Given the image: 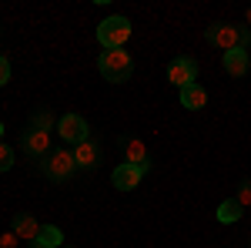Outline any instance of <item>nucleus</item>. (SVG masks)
I'll list each match as a JSON object with an SVG mask.
<instances>
[{
	"instance_id": "nucleus-1",
	"label": "nucleus",
	"mask_w": 251,
	"mask_h": 248,
	"mask_svg": "<svg viewBox=\"0 0 251 248\" xmlns=\"http://www.w3.org/2000/svg\"><path fill=\"white\" fill-rule=\"evenodd\" d=\"M208 40H211L218 51H248L251 30L248 27H238V24H211L208 27Z\"/></svg>"
},
{
	"instance_id": "nucleus-2",
	"label": "nucleus",
	"mask_w": 251,
	"mask_h": 248,
	"mask_svg": "<svg viewBox=\"0 0 251 248\" xmlns=\"http://www.w3.org/2000/svg\"><path fill=\"white\" fill-rule=\"evenodd\" d=\"M97 67H100V77L104 81H111V84H121V81H127L131 71H134V60L131 54L121 47V51H104L100 60H97Z\"/></svg>"
},
{
	"instance_id": "nucleus-3",
	"label": "nucleus",
	"mask_w": 251,
	"mask_h": 248,
	"mask_svg": "<svg viewBox=\"0 0 251 248\" xmlns=\"http://www.w3.org/2000/svg\"><path fill=\"white\" fill-rule=\"evenodd\" d=\"M127 37H131V20L127 17H107L97 27V40L104 51H121L127 44Z\"/></svg>"
},
{
	"instance_id": "nucleus-4",
	"label": "nucleus",
	"mask_w": 251,
	"mask_h": 248,
	"mask_svg": "<svg viewBox=\"0 0 251 248\" xmlns=\"http://www.w3.org/2000/svg\"><path fill=\"white\" fill-rule=\"evenodd\" d=\"M40 168H44V174L50 178V181H67L71 174H74V168H77V161H74V151H50L44 161H40Z\"/></svg>"
},
{
	"instance_id": "nucleus-5",
	"label": "nucleus",
	"mask_w": 251,
	"mask_h": 248,
	"mask_svg": "<svg viewBox=\"0 0 251 248\" xmlns=\"http://www.w3.org/2000/svg\"><path fill=\"white\" fill-rule=\"evenodd\" d=\"M168 81L174 87H188V84H198V64L191 57H174L168 64Z\"/></svg>"
},
{
	"instance_id": "nucleus-6",
	"label": "nucleus",
	"mask_w": 251,
	"mask_h": 248,
	"mask_svg": "<svg viewBox=\"0 0 251 248\" xmlns=\"http://www.w3.org/2000/svg\"><path fill=\"white\" fill-rule=\"evenodd\" d=\"M57 134L67 141V144H74V148H77L80 141H87V121H84L80 114H64L57 121Z\"/></svg>"
},
{
	"instance_id": "nucleus-7",
	"label": "nucleus",
	"mask_w": 251,
	"mask_h": 248,
	"mask_svg": "<svg viewBox=\"0 0 251 248\" xmlns=\"http://www.w3.org/2000/svg\"><path fill=\"white\" fill-rule=\"evenodd\" d=\"M141 178H144V168H137V165H117L114 168V174H111V181H114V188L117 191H131V188H137L141 185Z\"/></svg>"
},
{
	"instance_id": "nucleus-8",
	"label": "nucleus",
	"mask_w": 251,
	"mask_h": 248,
	"mask_svg": "<svg viewBox=\"0 0 251 248\" xmlns=\"http://www.w3.org/2000/svg\"><path fill=\"white\" fill-rule=\"evenodd\" d=\"M24 151L34 154V158H47V154H50V134L30 128V131L24 134Z\"/></svg>"
},
{
	"instance_id": "nucleus-9",
	"label": "nucleus",
	"mask_w": 251,
	"mask_h": 248,
	"mask_svg": "<svg viewBox=\"0 0 251 248\" xmlns=\"http://www.w3.org/2000/svg\"><path fill=\"white\" fill-rule=\"evenodd\" d=\"M74 161H77V168H97V161H100V151H97V144L87 138V141H80L77 148H74Z\"/></svg>"
},
{
	"instance_id": "nucleus-10",
	"label": "nucleus",
	"mask_w": 251,
	"mask_h": 248,
	"mask_svg": "<svg viewBox=\"0 0 251 248\" xmlns=\"http://www.w3.org/2000/svg\"><path fill=\"white\" fill-rule=\"evenodd\" d=\"M14 235L24 238V242H37V235H40L37 218H34V215H17V218H14Z\"/></svg>"
},
{
	"instance_id": "nucleus-11",
	"label": "nucleus",
	"mask_w": 251,
	"mask_h": 248,
	"mask_svg": "<svg viewBox=\"0 0 251 248\" xmlns=\"http://www.w3.org/2000/svg\"><path fill=\"white\" fill-rule=\"evenodd\" d=\"M181 104H184L188 111H201V108L208 104L204 87H201V84H188V87H181Z\"/></svg>"
},
{
	"instance_id": "nucleus-12",
	"label": "nucleus",
	"mask_w": 251,
	"mask_h": 248,
	"mask_svg": "<svg viewBox=\"0 0 251 248\" xmlns=\"http://www.w3.org/2000/svg\"><path fill=\"white\" fill-rule=\"evenodd\" d=\"M248 51H228V54H225V71H228V74L231 77H245L248 74Z\"/></svg>"
},
{
	"instance_id": "nucleus-13",
	"label": "nucleus",
	"mask_w": 251,
	"mask_h": 248,
	"mask_svg": "<svg viewBox=\"0 0 251 248\" xmlns=\"http://www.w3.org/2000/svg\"><path fill=\"white\" fill-rule=\"evenodd\" d=\"M124 154H127V165H137V168L148 171V151H144V144L137 138H127L124 141Z\"/></svg>"
},
{
	"instance_id": "nucleus-14",
	"label": "nucleus",
	"mask_w": 251,
	"mask_h": 248,
	"mask_svg": "<svg viewBox=\"0 0 251 248\" xmlns=\"http://www.w3.org/2000/svg\"><path fill=\"white\" fill-rule=\"evenodd\" d=\"M241 205H238V198H228V201H221V205H218V221H221V225H234V221H238V218H241Z\"/></svg>"
},
{
	"instance_id": "nucleus-15",
	"label": "nucleus",
	"mask_w": 251,
	"mask_h": 248,
	"mask_svg": "<svg viewBox=\"0 0 251 248\" xmlns=\"http://www.w3.org/2000/svg\"><path fill=\"white\" fill-rule=\"evenodd\" d=\"M37 245H44V248H60V245H64V235H60V228H54V225H40Z\"/></svg>"
},
{
	"instance_id": "nucleus-16",
	"label": "nucleus",
	"mask_w": 251,
	"mask_h": 248,
	"mask_svg": "<svg viewBox=\"0 0 251 248\" xmlns=\"http://www.w3.org/2000/svg\"><path fill=\"white\" fill-rule=\"evenodd\" d=\"M10 165H14V151L0 141V171H10Z\"/></svg>"
},
{
	"instance_id": "nucleus-17",
	"label": "nucleus",
	"mask_w": 251,
	"mask_h": 248,
	"mask_svg": "<svg viewBox=\"0 0 251 248\" xmlns=\"http://www.w3.org/2000/svg\"><path fill=\"white\" fill-rule=\"evenodd\" d=\"M238 205H241V208L251 205V181H241V188H238Z\"/></svg>"
},
{
	"instance_id": "nucleus-18",
	"label": "nucleus",
	"mask_w": 251,
	"mask_h": 248,
	"mask_svg": "<svg viewBox=\"0 0 251 248\" xmlns=\"http://www.w3.org/2000/svg\"><path fill=\"white\" fill-rule=\"evenodd\" d=\"M47 128H50V114H47V111H40V114L34 117V131H47Z\"/></svg>"
},
{
	"instance_id": "nucleus-19",
	"label": "nucleus",
	"mask_w": 251,
	"mask_h": 248,
	"mask_svg": "<svg viewBox=\"0 0 251 248\" xmlns=\"http://www.w3.org/2000/svg\"><path fill=\"white\" fill-rule=\"evenodd\" d=\"M7 81H10V60H7L3 54H0V87H3Z\"/></svg>"
},
{
	"instance_id": "nucleus-20",
	"label": "nucleus",
	"mask_w": 251,
	"mask_h": 248,
	"mask_svg": "<svg viewBox=\"0 0 251 248\" xmlns=\"http://www.w3.org/2000/svg\"><path fill=\"white\" fill-rule=\"evenodd\" d=\"M0 248H17V235H14V231H7V235L0 238Z\"/></svg>"
},
{
	"instance_id": "nucleus-21",
	"label": "nucleus",
	"mask_w": 251,
	"mask_h": 248,
	"mask_svg": "<svg viewBox=\"0 0 251 248\" xmlns=\"http://www.w3.org/2000/svg\"><path fill=\"white\" fill-rule=\"evenodd\" d=\"M34 248H44V245H37V242H34Z\"/></svg>"
},
{
	"instance_id": "nucleus-22",
	"label": "nucleus",
	"mask_w": 251,
	"mask_h": 248,
	"mask_svg": "<svg viewBox=\"0 0 251 248\" xmlns=\"http://www.w3.org/2000/svg\"><path fill=\"white\" fill-rule=\"evenodd\" d=\"M248 24H251V10H248Z\"/></svg>"
},
{
	"instance_id": "nucleus-23",
	"label": "nucleus",
	"mask_w": 251,
	"mask_h": 248,
	"mask_svg": "<svg viewBox=\"0 0 251 248\" xmlns=\"http://www.w3.org/2000/svg\"><path fill=\"white\" fill-rule=\"evenodd\" d=\"M0 134H3V124H0Z\"/></svg>"
},
{
	"instance_id": "nucleus-24",
	"label": "nucleus",
	"mask_w": 251,
	"mask_h": 248,
	"mask_svg": "<svg viewBox=\"0 0 251 248\" xmlns=\"http://www.w3.org/2000/svg\"><path fill=\"white\" fill-rule=\"evenodd\" d=\"M64 248H71V245H64Z\"/></svg>"
}]
</instances>
